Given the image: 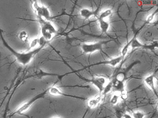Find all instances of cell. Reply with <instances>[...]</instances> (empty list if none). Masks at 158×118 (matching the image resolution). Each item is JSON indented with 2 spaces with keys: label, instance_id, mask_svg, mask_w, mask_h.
Here are the masks:
<instances>
[{
  "label": "cell",
  "instance_id": "1",
  "mask_svg": "<svg viewBox=\"0 0 158 118\" xmlns=\"http://www.w3.org/2000/svg\"><path fill=\"white\" fill-rule=\"evenodd\" d=\"M2 30L0 28V38L1 39L3 45L10 51L15 58L17 62L23 66H26L31 62L35 55L38 53L44 47H39L25 53H20L15 50L7 43L3 38Z\"/></svg>",
  "mask_w": 158,
  "mask_h": 118
},
{
  "label": "cell",
  "instance_id": "2",
  "mask_svg": "<svg viewBox=\"0 0 158 118\" xmlns=\"http://www.w3.org/2000/svg\"><path fill=\"white\" fill-rule=\"evenodd\" d=\"M40 24V36L48 43L52 40L57 33V29L51 21L38 20Z\"/></svg>",
  "mask_w": 158,
  "mask_h": 118
},
{
  "label": "cell",
  "instance_id": "3",
  "mask_svg": "<svg viewBox=\"0 0 158 118\" xmlns=\"http://www.w3.org/2000/svg\"><path fill=\"white\" fill-rule=\"evenodd\" d=\"M32 7L39 19L51 21V15L47 7L37 1H32Z\"/></svg>",
  "mask_w": 158,
  "mask_h": 118
},
{
  "label": "cell",
  "instance_id": "4",
  "mask_svg": "<svg viewBox=\"0 0 158 118\" xmlns=\"http://www.w3.org/2000/svg\"><path fill=\"white\" fill-rule=\"evenodd\" d=\"M48 89L38 94L29 100L21 105L19 108L10 115V117L13 116L17 114H21L27 111L31 108V106L39 99L43 98L46 95Z\"/></svg>",
  "mask_w": 158,
  "mask_h": 118
},
{
  "label": "cell",
  "instance_id": "5",
  "mask_svg": "<svg viewBox=\"0 0 158 118\" xmlns=\"http://www.w3.org/2000/svg\"><path fill=\"white\" fill-rule=\"evenodd\" d=\"M107 42H99L91 44L83 43L81 44L80 47L84 53L91 54L96 51L101 50L103 44Z\"/></svg>",
  "mask_w": 158,
  "mask_h": 118
},
{
  "label": "cell",
  "instance_id": "6",
  "mask_svg": "<svg viewBox=\"0 0 158 118\" xmlns=\"http://www.w3.org/2000/svg\"><path fill=\"white\" fill-rule=\"evenodd\" d=\"M88 81L97 88L100 94H101L105 86L109 81L104 77L100 76L94 77L92 79L88 80Z\"/></svg>",
  "mask_w": 158,
  "mask_h": 118
},
{
  "label": "cell",
  "instance_id": "7",
  "mask_svg": "<svg viewBox=\"0 0 158 118\" xmlns=\"http://www.w3.org/2000/svg\"><path fill=\"white\" fill-rule=\"evenodd\" d=\"M48 91L50 94L51 95L54 96H62L65 97L72 98L81 100L85 99L83 97L66 94L60 90L59 88L56 86L51 87L48 88Z\"/></svg>",
  "mask_w": 158,
  "mask_h": 118
},
{
  "label": "cell",
  "instance_id": "8",
  "mask_svg": "<svg viewBox=\"0 0 158 118\" xmlns=\"http://www.w3.org/2000/svg\"><path fill=\"white\" fill-rule=\"evenodd\" d=\"M155 75H149L145 77L144 79V82L153 92L157 97L158 96L157 91L156 90L155 84Z\"/></svg>",
  "mask_w": 158,
  "mask_h": 118
},
{
  "label": "cell",
  "instance_id": "9",
  "mask_svg": "<svg viewBox=\"0 0 158 118\" xmlns=\"http://www.w3.org/2000/svg\"><path fill=\"white\" fill-rule=\"evenodd\" d=\"M123 60V58L121 55L119 56L112 58L110 60L97 63L93 65V66L107 65H110L114 67L119 64Z\"/></svg>",
  "mask_w": 158,
  "mask_h": 118
},
{
  "label": "cell",
  "instance_id": "10",
  "mask_svg": "<svg viewBox=\"0 0 158 118\" xmlns=\"http://www.w3.org/2000/svg\"><path fill=\"white\" fill-rule=\"evenodd\" d=\"M103 97L101 94H99L94 98L90 99L87 102V106L91 109L96 108L102 101Z\"/></svg>",
  "mask_w": 158,
  "mask_h": 118
},
{
  "label": "cell",
  "instance_id": "11",
  "mask_svg": "<svg viewBox=\"0 0 158 118\" xmlns=\"http://www.w3.org/2000/svg\"><path fill=\"white\" fill-rule=\"evenodd\" d=\"M96 12L97 10L94 11L88 9L83 8L80 10V13L81 16L86 20L95 15Z\"/></svg>",
  "mask_w": 158,
  "mask_h": 118
},
{
  "label": "cell",
  "instance_id": "12",
  "mask_svg": "<svg viewBox=\"0 0 158 118\" xmlns=\"http://www.w3.org/2000/svg\"><path fill=\"white\" fill-rule=\"evenodd\" d=\"M113 88H114L115 91L121 93V92L126 90L125 82H119L116 81L115 83H114Z\"/></svg>",
  "mask_w": 158,
  "mask_h": 118
},
{
  "label": "cell",
  "instance_id": "13",
  "mask_svg": "<svg viewBox=\"0 0 158 118\" xmlns=\"http://www.w3.org/2000/svg\"><path fill=\"white\" fill-rule=\"evenodd\" d=\"M98 20L102 32L103 33H107L110 28V24L104 20L98 19Z\"/></svg>",
  "mask_w": 158,
  "mask_h": 118
},
{
  "label": "cell",
  "instance_id": "14",
  "mask_svg": "<svg viewBox=\"0 0 158 118\" xmlns=\"http://www.w3.org/2000/svg\"><path fill=\"white\" fill-rule=\"evenodd\" d=\"M120 99V93L118 92L115 91L110 100L111 104L114 106L117 105L119 102Z\"/></svg>",
  "mask_w": 158,
  "mask_h": 118
},
{
  "label": "cell",
  "instance_id": "15",
  "mask_svg": "<svg viewBox=\"0 0 158 118\" xmlns=\"http://www.w3.org/2000/svg\"><path fill=\"white\" fill-rule=\"evenodd\" d=\"M113 87L114 83L111 81H109L105 86L101 94L104 96L110 93L113 88Z\"/></svg>",
  "mask_w": 158,
  "mask_h": 118
},
{
  "label": "cell",
  "instance_id": "16",
  "mask_svg": "<svg viewBox=\"0 0 158 118\" xmlns=\"http://www.w3.org/2000/svg\"><path fill=\"white\" fill-rule=\"evenodd\" d=\"M130 46L131 49H133L137 48L145 47V45H143L136 38L134 37L132 39Z\"/></svg>",
  "mask_w": 158,
  "mask_h": 118
},
{
  "label": "cell",
  "instance_id": "17",
  "mask_svg": "<svg viewBox=\"0 0 158 118\" xmlns=\"http://www.w3.org/2000/svg\"><path fill=\"white\" fill-rule=\"evenodd\" d=\"M132 41V39H131L129 42L127 43L126 45L123 47L121 51V56L123 58V60L126 56L128 52L129 47L130 46L131 44Z\"/></svg>",
  "mask_w": 158,
  "mask_h": 118
},
{
  "label": "cell",
  "instance_id": "18",
  "mask_svg": "<svg viewBox=\"0 0 158 118\" xmlns=\"http://www.w3.org/2000/svg\"><path fill=\"white\" fill-rule=\"evenodd\" d=\"M112 12V10L110 9H108L105 10L104 12H102L100 16L98 17V19L104 20V18L110 16Z\"/></svg>",
  "mask_w": 158,
  "mask_h": 118
},
{
  "label": "cell",
  "instance_id": "19",
  "mask_svg": "<svg viewBox=\"0 0 158 118\" xmlns=\"http://www.w3.org/2000/svg\"><path fill=\"white\" fill-rule=\"evenodd\" d=\"M126 77V74L125 73H119L116 76V80L119 82H125Z\"/></svg>",
  "mask_w": 158,
  "mask_h": 118
},
{
  "label": "cell",
  "instance_id": "20",
  "mask_svg": "<svg viewBox=\"0 0 158 118\" xmlns=\"http://www.w3.org/2000/svg\"><path fill=\"white\" fill-rule=\"evenodd\" d=\"M19 38L20 39L25 42H27L28 41V33L25 31H22L20 33Z\"/></svg>",
  "mask_w": 158,
  "mask_h": 118
},
{
  "label": "cell",
  "instance_id": "21",
  "mask_svg": "<svg viewBox=\"0 0 158 118\" xmlns=\"http://www.w3.org/2000/svg\"><path fill=\"white\" fill-rule=\"evenodd\" d=\"M39 45V39L36 38L32 40L29 44L30 49H34L36 47Z\"/></svg>",
  "mask_w": 158,
  "mask_h": 118
},
{
  "label": "cell",
  "instance_id": "22",
  "mask_svg": "<svg viewBox=\"0 0 158 118\" xmlns=\"http://www.w3.org/2000/svg\"><path fill=\"white\" fill-rule=\"evenodd\" d=\"M132 116L133 118H144L145 114L141 111H137L133 113Z\"/></svg>",
  "mask_w": 158,
  "mask_h": 118
},
{
  "label": "cell",
  "instance_id": "23",
  "mask_svg": "<svg viewBox=\"0 0 158 118\" xmlns=\"http://www.w3.org/2000/svg\"><path fill=\"white\" fill-rule=\"evenodd\" d=\"M156 12L157 11H156L155 12L149 15L146 19V22L147 23H149L153 21Z\"/></svg>",
  "mask_w": 158,
  "mask_h": 118
},
{
  "label": "cell",
  "instance_id": "24",
  "mask_svg": "<svg viewBox=\"0 0 158 118\" xmlns=\"http://www.w3.org/2000/svg\"><path fill=\"white\" fill-rule=\"evenodd\" d=\"M158 43L157 41H154L148 45H145V47L148 48V49H153L156 47H157Z\"/></svg>",
  "mask_w": 158,
  "mask_h": 118
},
{
  "label": "cell",
  "instance_id": "25",
  "mask_svg": "<svg viewBox=\"0 0 158 118\" xmlns=\"http://www.w3.org/2000/svg\"><path fill=\"white\" fill-rule=\"evenodd\" d=\"M128 98V95L127 92L126 90L120 93V99H121L122 100H126Z\"/></svg>",
  "mask_w": 158,
  "mask_h": 118
},
{
  "label": "cell",
  "instance_id": "26",
  "mask_svg": "<svg viewBox=\"0 0 158 118\" xmlns=\"http://www.w3.org/2000/svg\"><path fill=\"white\" fill-rule=\"evenodd\" d=\"M123 118H133L132 115L129 113H126L124 114L123 116Z\"/></svg>",
  "mask_w": 158,
  "mask_h": 118
},
{
  "label": "cell",
  "instance_id": "27",
  "mask_svg": "<svg viewBox=\"0 0 158 118\" xmlns=\"http://www.w3.org/2000/svg\"><path fill=\"white\" fill-rule=\"evenodd\" d=\"M6 111H6V109L5 111V114H4V115L3 118H6V113H7Z\"/></svg>",
  "mask_w": 158,
  "mask_h": 118
},
{
  "label": "cell",
  "instance_id": "28",
  "mask_svg": "<svg viewBox=\"0 0 158 118\" xmlns=\"http://www.w3.org/2000/svg\"><path fill=\"white\" fill-rule=\"evenodd\" d=\"M52 118H61L60 117H54Z\"/></svg>",
  "mask_w": 158,
  "mask_h": 118
}]
</instances>
